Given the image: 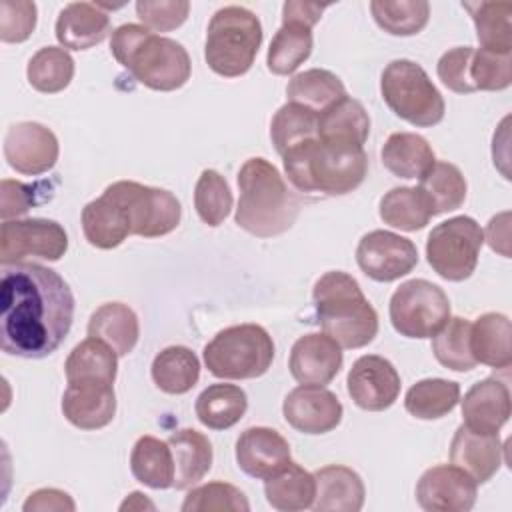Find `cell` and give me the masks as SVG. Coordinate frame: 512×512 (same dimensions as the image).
<instances>
[{
  "label": "cell",
  "mask_w": 512,
  "mask_h": 512,
  "mask_svg": "<svg viewBox=\"0 0 512 512\" xmlns=\"http://www.w3.org/2000/svg\"><path fill=\"white\" fill-rule=\"evenodd\" d=\"M318 136V112L286 102L284 106L278 108L270 122V138L276 148V152L282 156L296 144L316 138Z\"/></svg>",
  "instance_id": "ee69618b"
},
{
  "label": "cell",
  "mask_w": 512,
  "mask_h": 512,
  "mask_svg": "<svg viewBox=\"0 0 512 512\" xmlns=\"http://www.w3.org/2000/svg\"><path fill=\"white\" fill-rule=\"evenodd\" d=\"M342 346L326 332H312L300 336L292 350L288 368L300 384H330L342 368Z\"/></svg>",
  "instance_id": "ac0fdd59"
},
{
  "label": "cell",
  "mask_w": 512,
  "mask_h": 512,
  "mask_svg": "<svg viewBox=\"0 0 512 512\" xmlns=\"http://www.w3.org/2000/svg\"><path fill=\"white\" fill-rule=\"evenodd\" d=\"M378 214L384 220V224L400 228L404 232L422 230L434 216L426 196L418 186H396L388 190L380 198Z\"/></svg>",
  "instance_id": "74e56055"
},
{
  "label": "cell",
  "mask_w": 512,
  "mask_h": 512,
  "mask_svg": "<svg viewBox=\"0 0 512 512\" xmlns=\"http://www.w3.org/2000/svg\"><path fill=\"white\" fill-rule=\"evenodd\" d=\"M24 512H46V510H58V512H74L76 510V504L74 500L70 498V494L58 490V488H40L36 492H32L24 506H22Z\"/></svg>",
  "instance_id": "db71d44e"
},
{
  "label": "cell",
  "mask_w": 512,
  "mask_h": 512,
  "mask_svg": "<svg viewBox=\"0 0 512 512\" xmlns=\"http://www.w3.org/2000/svg\"><path fill=\"white\" fill-rule=\"evenodd\" d=\"M418 180V188L426 196L434 216L452 212L466 200V178L462 176L460 168L450 162H434Z\"/></svg>",
  "instance_id": "ab89813d"
},
{
  "label": "cell",
  "mask_w": 512,
  "mask_h": 512,
  "mask_svg": "<svg viewBox=\"0 0 512 512\" xmlns=\"http://www.w3.org/2000/svg\"><path fill=\"white\" fill-rule=\"evenodd\" d=\"M316 512H358L364 506L366 490L358 472L342 464H328L314 472Z\"/></svg>",
  "instance_id": "d4e9b609"
},
{
  "label": "cell",
  "mask_w": 512,
  "mask_h": 512,
  "mask_svg": "<svg viewBox=\"0 0 512 512\" xmlns=\"http://www.w3.org/2000/svg\"><path fill=\"white\" fill-rule=\"evenodd\" d=\"M110 52L136 82L150 90L172 92L182 88L192 72L186 48L142 24H122L110 36Z\"/></svg>",
  "instance_id": "277c9868"
},
{
  "label": "cell",
  "mask_w": 512,
  "mask_h": 512,
  "mask_svg": "<svg viewBox=\"0 0 512 512\" xmlns=\"http://www.w3.org/2000/svg\"><path fill=\"white\" fill-rule=\"evenodd\" d=\"M56 40L62 48L88 50L112 32L110 16L92 2H70L56 18Z\"/></svg>",
  "instance_id": "cb8c5ba5"
},
{
  "label": "cell",
  "mask_w": 512,
  "mask_h": 512,
  "mask_svg": "<svg viewBox=\"0 0 512 512\" xmlns=\"http://www.w3.org/2000/svg\"><path fill=\"white\" fill-rule=\"evenodd\" d=\"M234 222L256 238L280 236L296 222L302 200L266 158H248L238 172Z\"/></svg>",
  "instance_id": "3957f363"
},
{
  "label": "cell",
  "mask_w": 512,
  "mask_h": 512,
  "mask_svg": "<svg viewBox=\"0 0 512 512\" xmlns=\"http://www.w3.org/2000/svg\"><path fill=\"white\" fill-rule=\"evenodd\" d=\"M388 312L400 336L432 338L450 320V300L438 284L414 278L394 290Z\"/></svg>",
  "instance_id": "30bf717a"
},
{
  "label": "cell",
  "mask_w": 512,
  "mask_h": 512,
  "mask_svg": "<svg viewBox=\"0 0 512 512\" xmlns=\"http://www.w3.org/2000/svg\"><path fill=\"white\" fill-rule=\"evenodd\" d=\"M450 462L470 474L476 484L488 482L502 464L498 434L476 432L460 424L450 442Z\"/></svg>",
  "instance_id": "7402d4cb"
},
{
  "label": "cell",
  "mask_w": 512,
  "mask_h": 512,
  "mask_svg": "<svg viewBox=\"0 0 512 512\" xmlns=\"http://www.w3.org/2000/svg\"><path fill=\"white\" fill-rule=\"evenodd\" d=\"M118 372V354L102 340L88 336L72 348L64 362L66 382L98 380L114 384Z\"/></svg>",
  "instance_id": "d590c367"
},
{
  "label": "cell",
  "mask_w": 512,
  "mask_h": 512,
  "mask_svg": "<svg viewBox=\"0 0 512 512\" xmlns=\"http://www.w3.org/2000/svg\"><path fill=\"white\" fill-rule=\"evenodd\" d=\"M34 188L16 180L4 178L0 182V216L10 220L14 216L26 214L34 206Z\"/></svg>",
  "instance_id": "f5cc1de1"
},
{
  "label": "cell",
  "mask_w": 512,
  "mask_h": 512,
  "mask_svg": "<svg viewBox=\"0 0 512 512\" xmlns=\"http://www.w3.org/2000/svg\"><path fill=\"white\" fill-rule=\"evenodd\" d=\"M380 92L388 108L416 128H430L444 118V98L426 70L406 58L392 60L380 78Z\"/></svg>",
  "instance_id": "ba28073f"
},
{
  "label": "cell",
  "mask_w": 512,
  "mask_h": 512,
  "mask_svg": "<svg viewBox=\"0 0 512 512\" xmlns=\"http://www.w3.org/2000/svg\"><path fill=\"white\" fill-rule=\"evenodd\" d=\"M132 476L154 490H166L174 484V456L170 444L154 438L140 436L130 452Z\"/></svg>",
  "instance_id": "d6a6232c"
},
{
  "label": "cell",
  "mask_w": 512,
  "mask_h": 512,
  "mask_svg": "<svg viewBox=\"0 0 512 512\" xmlns=\"http://www.w3.org/2000/svg\"><path fill=\"white\" fill-rule=\"evenodd\" d=\"M262 44V24L244 6H224L208 22L204 60L212 72L224 78L246 74Z\"/></svg>",
  "instance_id": "8992f818"
},
{
  "label": "cell",
  "mask_w": 512,
  "mask_h": 512,
  "mask_svg": "<svg viewBox=\"0 0 512 512\" xmlns=\"http://www.w3.org/2000/svg\"><path fill=\"white\" fill-rule=\"evenodd\" d=\"M62 414L80 430L108 426L116 414L114 384L98 380L68 382L62 394Z\"/></svg>",
  "instance_id": "d6986e66"
},
{
  "label": "cell",
  "mask_w": 512,
  "mask_h": 512,
  "mask_svg": "<svg viewBox=\"0 0 512 512\" xmlns=\"http://www.w3.org/2000/svg\"><path fill=\"white\" fill-rule=\"evenodd\" d=\"M462 418L470 430L498 434L510 418V390L490 376L476 382L462 398Z\"/></svg>",
  "instance_id": "603a6c76"
},
{
  "label": "cell",
  "mask_w": 512,
  "mask_h": 512,
  "mask_svg": "<svg viewBox=\"0 0 512 512\" xmlns=\"http://www.w3.org/2000/svg\"><path fill=\"white\" fill-rule=\"evenodd\" d=\"M284 420L302 434H326L342 422V402L318 384H300L290 390L282 404Z\"/></svg>",
  "instance_id": "e0dca14e"
},
{
  "label": "cell",
  "mask_w": 512,
  "mask_h": 512,
  "mask_svg": "<svg viewBox=\"0 0 512 512\" xmlns=\"http://www.w3.org/2000/svg\"><path fill=\"white\" fill-rule=\"evenodd\" d=\"M478 496V484L454 464H438L420 476L416 500L426 512H468Z\"/></svg>",
  "instance_id": "5bb4252c"
},
{
  "label": "cell",
  "mask_w": 512,
  "mask_h": 512,
  "mask_svg": "<svg viewBox=\"0 0 512 512\" xmlns=\"http://www.w3.org/2000/svg\"><path fill=\"white\" fill-rule=\"evenodd\" d=\"M290 462V444L274 428L252 426L236 440V464L250 478L266 480Z\"/></svg>",
  "instance_id": "44dd1931"
},
{
  "label": "cell",
  "mask_w": 512,
  "mask_h": 512,
  "mask_svg": "<svg viewBox=\"0 0 512 512\" xmlns=\"http://www.w3.org/2000/svg\"><path fill=\"white\" fill-rule=\"evenodd\" d=\"M36 4L28 0L0 2V40L14 44L24 42L36 28Z\"/></svg>",
  "instance_id": "f907efd6"
},
{
  "label": "cell",
  "mask_w": 512,
  "mask_h": 512,
  "mask_svg": "<svg viewBox=\"0 0 512 512\" xmlns=\"http://www.w3.org/2000/svg\"><path fill=\"white\" fill-rule=\"evenodd\" d=\"M190 2L186 0H138L136 14L152 32H170L188 18Z\"/></svg>",
  "instance_id": "681fc988"
},
{
  "label": "cell",
  "mask_w": 512,
  "mask_h": 512,
  "mask_svg": "<svg viewBox=\"0 0 512 512\" xmlns=\"http://www.w3.org/2000/svg\"><path fill=\"white\" fill-rule=\"evenodd\" d=\"M384 168L398 178H420L434 162V150L426 138L414 132H394L382 146Z\"/></svg>",
  "instance_id": "4dcf8cb0"
},
{
  "label": "cell",
  "mask_w": 512,
  "mask_h": 512,
  "mask_svg": "<svg viewBox=\"0 0 512 512\" xmlns=\"http://www.w3.org/2000/svg\"><path fill=\"white\" fill-rule=\"evenodd\" d=\"M370 134V116L362 102L342 96L318 112V138L328 142H350L364 146Z\"/></svg>",
  "instance_id": "83f0119b"
},
{
  "label": "cell",
  "mask_w": 512,
  "mask_h": 512,
  "mask_svg": "<svg viewBox=\"0 0 512 512\" xmlns=\"http://www.w3.org/2000/svg\"><path fill=\"white\" fill-rule=\"evenodd\" d=\"M326 4H314V2H284L282 6V20H300L310 26H314L320 18L322 12L326 10Z\"/></svg>",
  "instance_id": "11a10c76"
},
{
  "label": "cell",
  "mask_w": 512,
  "mask_h": 512,
  "mask_svg": "<svg viewBox=\"0 0 512 512\" xmlns=\"http://www.w3.org/2000/svg\"><path fill=\"white\" fill-rule=\"evenodd\" d=\"M346 388L358 408L382 412L390 408L400 394V374L388 358L366 354L352 364L346 376Z\"/></svg>",
  "instance_id": "2e32d148"
},
{
  "label": "cell",
  "mask_w": 512,
  "mask_h": 512,
  "mask_svg": "<svg viewBox=\"0 0 512 512\" xmlns=\"http://www.w3.org/2000/svg\"><path fill=\"white\" fill-rule=\"evenodd\" d=\"M208 372L224 380H250L268 372L274 360L272 336L260 324H236L220 330L204 346Z\"/></svg>",
  "instance_id": "52a82bcc"
},
{
  "label": "cell",
  "mask_w": 512,
  "mask_h": 512,
  "mask_svg": "<svg viewBox=\"0 0 512 512\" xmlns=\"http://www.w3.org/2000/svg\"><path fill=\"white\" fill-rule=\"evenodd\" d=\"M470 322L462 316L450 318L444 328L432 336L434 358L454 372H470L476 368V358L470 350Z\"/></svg>",
  "instance_id": "f6af8a7d"
},
{
  "label": "cell",
  "mask_w": 512,
  "mask_h": 512,
  "mask_svg": "<svg viewBox=\"0 0 512 512\" xmlns=\"http://www.w3.org/2000/svg\"><path fill=\"white\" fill-rule=\"evenodd\" d=\"M174 456V488L188 490L198 484L212 468V444L210 440L194 430L182 428L166 440Z\"/></svg>",
  "instance_id": "484cf974"
},
{
  "label": "cell",
  "mask_w": 512,
  "mask_h": 512,
  "mask_svg": "<svg viewBox=\"0 0 512 512\" xmlns=\"http://www.w3.org/2000/svg\"><path fill=\"white\" fill-rule=\"evenodd\" d=\"M248 408L246 392L236 384H210L194 404L196 418L210 430H228L242 420Z\"/></svg>",
  "instance_id": "1f68e13d"
},
{
  "label": "cell",
  "mask_w": 512,
  "mask_h": 512,
  "mask_svg": "<svg viewBox=\"0 0 512 512\" xmlns=\"http://www.w3.org/2000/svg\"><path fill=\"white\" fill-rule=\"evenodd\" d=\"M288 102L302 104L314 112H322L332 102L346 96L342 80L324 68H310L294 74L286 86Z\"/></svg>",
  "instance_id": "60d3db41"
},
{
  "label": "cell",
  "mask_w": 512,
  "mask_h": 512,
  "mask_svg": "<svg viewBox=\"0 0 512 512\" xmlns=\"http://www.w3.org/2000/svg\"><path fill=\"white\" fill-rule=\"evenodd\" d=\"M194 208L208 226H220L232 210V192L216 170H202L194 188Z\"/></svg>",
  "instance_id": "bcb514c9"
},
{
  "label": "cell",
  "mask_w": 512,
  "mask_h": 512,
  "mask_svg": "<svg viewBox=\"0 0 512 512\" xmlns=\"http://www.w3.org/2000/svg\"><path fill=\"white\" fill-rule=\"evenodd\" d=\"M88 336L106 342L118 356H128L140 336L138 316L122 302H106L92 312Z\"/></svg>",
  "instance_id": "4316f807"
},
{
  "label": "cell",
  "mask_w": 512,
  "mask_h": 512,
  "mask_svg": "<svg viewBox=\"0 0 512 512\" xmlns=\"http://www.w3.org/2000/svg\"><path fill=\"white\" fill-rule=\"evenodd\" d=\"M290 184L304 194L344 196L356 190L368 172L364 146L310 138L282 154Z\"/></svg>",
  "instance_id": "7a4b0ae2"
},
{
  "label": "cell",
  "mask_w": 512,
  "mask_h": 512,
  "mask_svg": "<svg viewBox=\"0 0 512 512\" xmlns=\"http://www.w3.org/2000/svg\"><path fill=\"white\" fill-rule=\"evenodd\" d=\"M360 270L376 282H394L414 270L418 264V248L410 238L388 230H372L364 234L356 248Z\"/></svg>",
  "instance_id": "4fadbf2b"
},
{
  "label": "cell",
  "mask_w": 512,
  "mask_h": 512,
  "mask_svg": "<svg viewBox=\"0 0 512 512\" xmlns=\"http://www.w3.org/2000/svg\"><path fill=\"white\" fill-rule=\"evenodd\" d=\"M472 54H474L472 46H456L440 56V60L436 64V74L448 90H452L456 94L476 92L470 82Z\"/></svg>",
  "instance_id": "816d5d0a"
},
{
  "label": "cell",
  "mask_w": 512,
  "mask_h": 512,
  "mask_svg": "<svg viewBox=\"0 0 512 512\" xmlns=\"http://www.w3.org/2000/svg\"><path fill=\"white\" fill-rule=\"evenodd\" d=\"M510 320L500 312H486L470 326V350L476 362L490 368H508L512 364Z\"/></svg>",
  "instance_id": "f546056e"
},
{
  "label": "cell",
  "mask_w": 512,
  "mask_h": 512,
  "mask_svg": "<svg viewBox=\"0 0 512 512\" xmlns=\"http://www.w3.org/2000/svg\"><path fill=\"white\" fill-rule=\"evenodd\" d=\"M460 400V384L444 378H424L412 384L404 396L408 414L420 420H438L450 414Z\"/></svg>",
  "instance_id": "f35d334b"
},
{
  "label": "cell",
  "mask_w": 512,
  "mask_h": 512,
  "mask_svg": "<svg viewBox=\"0 0 512 512\" xmlns=\"http://www.w3.org/2000/svg\"><path fill=\"white\" fill-rule=\"evenodd\" d=\"M82 232L88 244L100 250H112L132 234L128 210L114 184L82 208Z\"/></svg>",
  "instance_id": "ffe728a7"
},
{
  "label": "cell",
  "mask_w": 512,
  "mask_h": 512,
  "mask_svg": "<svg viewBox=\"0 0 512 512\" xmlns=\"http://www.w3.org/2000/svg\"><path fill=\"white\" fill-rule=\"evenodd\" d=\"M370 12L384 32L414 36L428 24L430 4L426 0H372Z\"/></svg>",
  "instance_id": "7bdbcfd3"
},
{
  "label": "cell",
  "mask_w": 512,
  "mask_h": 512,
  "mask_svg": "<svg viewBox=\"0 0 512 512\" xmlns=\"http://www.w3.org/2000/svg\"><path fill=\"white\" fill-rule=\"evenodd\" d=\"M264 494L268 504L280 512H298L312 508L316 498L314 474L304 470L296 462H288L276 474L264 482Z\"/></svg>",
  "instance_id": "f1b7e54d"
},
{
  "label": "cell",
  "mask_w": 512,
  "mask_h": 512,
  "mask_svg": "<svg viewBox=\"0 0 512 512\" xmlns=\"http://www.w3.org/2000/svg\"><path fill=\"white\" fill-rule=\"evenodd\" d=\"M68 250V234L48 218L4 220L0 230V260L2 264H16L26 258H40L48 262L60 260Z\"/></svg>",
  "instance_id": "8fae6325"
},
{
  "label": "cell",
  "mask_w": 512,
  "mask_h": 512,
  "mask_svg": "<svg viewBox=\"0 0 512 512\" xmlns=\"http://www.w3.org/2000/svg\"><path fill=\"white\" fill-rule=\"evenodd\" d=\"M72 320L74 296L56 270L34 262L2 264L0 346L4 354L46 358L64 342Z\"/></svg>",
  "instance_id": "6da1fadb"
},
{
  "label": "cell",
  "mask_w": 512,
  "mask_h": 512,
  "mask_svg": "<svg viewBox=\"0 0 512 512\" xmlns=\"http://www.w3.org/2000/svg\"><path fill=\"white\" fill-rule=\"evenodd\" d=\"M150 374L162 392L186 394L198 384L200 360L188 346H168L154 356Z\"/></svg>",
  "instance_id": "8d00e7d4"
},
{
  "label": "cell",
  "mask_w": 512,
  "mask_h": 512,
  "mask_svg": "<svg viewBox=\"0 0 512 512\" xmlns=\"http://www.w3.org/2000/svg\"><path fill=\"white\" fill-rule=\"evenodd\" d=\"M182 512H248L250 504L248 498L240 488L228 482H208L202 486L192 488L184 502H182Z\"/></svg>",
  "instance_id": "7dc6e473"
},
{
  "label": "cell",
  "mask_w": 512,
  "mask_h": 512,
  "mask_svg": "<svg viewBox=\"0 0 512 512\" xmlns=\"http://www.w3.org/2000/svg\"><path fill=\"white\" fill-rule=\"evenodd\" d=\"M312 300L318 324L342 348H362L378 334V314L350 274H322L312 288Z\"/></svg>",
  "instance_id": "5b68a950"
},
{
  "label": "cell",
  "mask_w": 512,
  "mask_h": 512,
  "mask_svg": "<svg viewBox=\"0 0 512 512\" xmlns=\"http://www.w3.org/2000/svg\"><path fill=\"white\" fill-rule=\"evenodd\" d=\"M484 230L470 216H454L436 224L426 238V260L432 270L450 282L472 276L478 264Z\"/></svg>",
  "instance_id": "9c48e42d"
},
{
  "label": "cell",
  "mask_w": 512,
  "mask_h": 512,
  "mask_svg": "<svg viewBox=\"0 0 512 512\" xmlns=\"http://www.w3.org/2000/svg\"><path fill=\"white\" fill-rule=\"evenodd\" d=\"M74 76V60L66 48L44 46L40 48L26 66L28 84L42 94L62 92Z\"/></svg>",
  "instance_id": "b9f144b4"
},
{
  "label": "cell",
  "mask_w": 512,
  "mask_h": 512,
  "mask_svg": "<svg viewBox=\"0 0 512 512\" xmlns=\"http://www.w3.org/2000/svg\"><path fill=\"white\" fill-rule=\"evenodd\" d=\"M462 8L472 16L476 38L482 50L496 54L512 52V4L508 0L496 2H462Z\"/></svg>",
  "instance_id": "836d02e7"
},
{
  "label": "cell",
  "mask_w": 512,
  "mask_h": 512,
  "mask_svg": "<svg viewBox=\"0 0 512 512\" xmlns=\"http://www.w3.org/2000/svg\"><path fill=\"white\" fill-rule=\"evenodd\" d=\"M470 82L474 90H504L512 82V56L488 50H474L470 62Z\"/></svg>",
  "instance_id": "c3c4849f"
},
{
  "label": "cell",
  "mask_w": 512,
  "mask_h": 512,
  "mask_svg": "<svg viewBox=\"0 0 512 512\" xmlns=\"http://www.w3.org/2000/svg\"><path fill=\"white\" fill-rule=\"evenodd\" d=\"M112 184L128 210L132 234L142 238H158L172 232L180 224L182 208L172 192L134 180H118Z\"/></svg>",
  "instance_id": "7c38bea8"
},
{
  "label": "cell",
  "mask_w": 512,
  "mask_h": 512,
  "mask_svg": "<svg viewBox=\"0 0 512 512\" xmlns=\"http://www.w3.org/2000/svg\"><path fill=\"white\" fill-rule=\"evenodd\" d=\"M312 54V26L300 20H282V26L274 34L266 64L276 76L292 74Z\"/></svg>",
  "instance_id": "e575fe53"
},
{
  "label": "cell",
  "mask_w": 512,
  "mask_h": 512,
  "mask_svg": "<svg viewBox=\"0 0 512 512\" xmlns=\"http://www.w3.org/2000/svg\"><path fill=\"white\" fill-rule=\"evenodd\" d=\"M508 220V214H500V216H494L490 222H488V228H486V234L484 238L488 240L490 248L492 250H498L502 256H508V224H504Z\"/></svg>",
  "instance_id": "9f6ffc18"
},
{
  "label": "cell",
  "mask_w": 512,
  "mask_h": 512,
  "mask_svg": "<svg viewBox=\"0 0 512 512\" xmlns=\"http://www.w3.org/2000/svg\"><path fill=\"white\" fill-rule=\"evenodd\" d=\"M2 150L8 166L26 176L52 170L60 154L56 134L40 122L12 124L6 130Z\"/></svg>",
  "instance_id": "9a60e30c"
}]
</instances>
